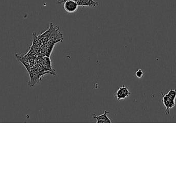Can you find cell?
Wrapping results in <instances>:
<instances>
[{"label":"cell","instance_id":"ba28073f","mask_svg":"<svg viewBox=\"0 0 176 176\" xmlns=\"http://www.w3.org/2000/svg\"><path fill=\"white\" fill-rule=\"evenodd\" d=\"M135 75L137 78H141L144 75V72L142 70L139 69L136 71Z\"/></svg>","mask_w":176,"mask_h":176},{"label":"cell","instance_id":"6da1fadb","mask_svg":"<svg viewBox=\"0 0 176 176\" xmlns=\"http://www.w3.org/2000/svg\"><path fill=\"white\" fill-rule=\"evenodd\" d=\"M131 93L128 88L125 85L119 87L114 93V97L117 100H124L127 98Z\"/></svg>","mask_w":176,"mask_h":176},{"label":"cell","instance_id":"7a4b0ae2","mask_svg":"<svg viewBox=\"0 0 176 176\" xmlns=\"http://www.w3.org/2000/svg\"><path fill=\"white\" fill-rule=\"evenodd\" d=\"M78 5L77 2L73 0H66L63 4L64 9L69 13H73L78 9Z\"/></svg>","mask_w":176,"mask_h":176},{"label":"cell","instance_id":"52a82bcc","mask_svg":"<svg viewBox=\"0 0 176 176\" xmlns=\"http://www.w3.org/2000/svg\"><path fill=\"white\" fill-rule=\"evenodd\" d=\"M165 95L167 96L169 98H171L173 100H175L176 98V90H170L168 93H166Z\"/></svg>","mask_w":176,"mask_h":176},{"label":"cell","instance_id":"8992f818","mask_svg":"<svg viewBox=\"0 0 176 176\" xmlns=\"http://www.w3.org/2000/svg\"><path fill=\"white\" fill-rule=\"evenodd\" d=\"M29 74L31 78V81L29 84L31 85V86H34V85L36 84L40 80V76L35 72L32 71V70L29 72Z\"/></svg>","mask_w":176,"mask_h":176},{"label":"cell","instance_id":"3957f363","mask_svg":"<svg viewBox=\"0 0 176 176\" xmlns=\"http://www.w3.org/2000/svg\"><path fill=\"white\" fill-rule=\"evenodd\" d=\"M108 113V111L105 110L101 115L97 116L93 114L92 117L96 119L97 123H111V120L107 116V114Z\"/></svg>","mask_w":176,"mask_h":176},{"label":"cell","instance_id":"5b68a950","mask_svg":"<svg viewBox=\"0 0 176 176\" xmlns=\"http://www.w3.org/2000/svg\"><path fill=\"white\" fill-rule=\"evenodd\" d=\"M15 56L17 59L19 60V61L21 62L23 64V65L25 67L28 72H29L32 69H31V65L29 61V58L25 55L22 56V55H18V54H15Z\"/></svg>","mask_w":176,"mask_h":176},{"label":"cell","instance_id":"277c9868","mask_svg":"<svg viewBox=\"0 0 176 176\" xmlns=\"http://www.w3.org/2000/svg\"><path fill=\"white\" fill-rule=\"evenodd\" d=\"M163 102L164 106L166 107V113L167 114L169 113V110L174 107L175 105V100L169 98L165 94L163 96Z\"/></svg>","mask_w":176,"mask_h":176}]
</instances>
